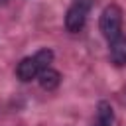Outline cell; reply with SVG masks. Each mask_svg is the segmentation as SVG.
<instances>
[{
  "instance_id": "6",
  "label": "cell",
  "mask_w": 126,
  "mask_h": 126,
  "mask_svg": "<svg viewBox=\"0 0 126 126\" xmlns=\"http://www.w3.org/2000/svg\"><path fill=\"white\" fill-rule=\"evenodd\" d=\"M94 126H112L110 120H104V118H96V124Z\"/></svg>"
},
{
  "instance_id": "1",
  "label": "cell",
  "mask_w": 126,
  "mask_h": 126,
  "mask_svg": "<svg viewBox=\"0 0 126 126\" xmlns=\"http://www.w3.org/2000/svg\"><path fill=\"white\" fill-rule=\"evenodd\" d=\"M51 61H53V51L47 49V47H43V49L35 51V55L24 57V59L18 63V67H16V75H18L20 81L28 83V81H32V79H37L39 71L45 69V67H49Z\"/></svg>"
},
{
  "instance_id": "7",
  "label": "cell",
  "mask_w": 126,
  "mask_h": 126,
  "mask_svg": "<svg viewBox=\"0 0 126 126\" xmlns=\"http://www.w3.org/2000/svg\"><path fill=\"white\" fill-rule=\"evenodd\" d=\"M2 2H6V0H0V4H2Z\"/></svg>"
},
{
  "instance_id": "5",
  "label": "cell",
  "mask_w": 126,
  "mask_h": 126,
  "mask_svg": "<svg viewBox=\"0 0 126 126\" xmlns=\"http://www.w3.org/2000/svg\"><path fill=\"white\" fill-rule=\"evenodd\" d=\"M110 59L118 67H124L126 65V37L122 33L110 41Z\"/></svg>"
},
{
  "instance_id": "4",
  "label": "cell",
  "mask_w": 126,
  "mask_h": 126,
  "mask_svg": "<svg viewBox=\"0 0 126 126\" xmlns=\"http://www.w3.org/2000/svg\"><path fill=\"white\" fill-rule=\"evenodd\" d=\"M37 81H39V87L45 89V91H55L61 83V73L55 71L53 67H45L39 71L37 75Z\"/></svg>"
},
{
  "instance_id": "2",
  "label": "cell",
  "mask_w": 126,
  "mask_h": 126,
  "mask_svg": "<svg viewBox=\"0 0 126 126\" xmlns=\"http://www.w3.org/2000/svg\"><path fill=\"white\" fill-rule=\"evenodd\" d=\"M98 30L100 33L112 41L114 37L120 35V30H122V10L118 4H108L102 12H100V18H98Z\"/></svg>"
},
{
  "instance_id": "3",
  "label": "cell",
  "mask_w": 126,
  "mask_h": 126,
  "mask_svg": "<svg viewBox=\"0 0 126 126\" xmlns=\"http://www.w3.org/2000/svg\"><path fill=\"white\" fill-rule=\"evenodd\" d=\"M87 14H89V0H75L67 14H65V28L71 33H77L85 28L87 22Z\"/></svg>"
}]
</instances>
